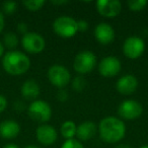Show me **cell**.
<instances>
[{
    "instance_id": "4",
    "label": "cell",
    "mask_w": 148,
    "mask_h": 148,
    "mask_svg": "<svg viewBox=\"0 0 148 148\" xmlns=\"http://www.w3.org/2000/svg\"><path fill=\"white\" fill-rule=\"evenodd\" d=\"M97 65V57L92 52L83 51L77 54L73 62L74 70L79 74H86L92 71Z\"/></svg>"
},
{
    "instance_id": "28",
    "label": "cell",
    "mask_w": 148,
    "mask_h": 148,
    "mask_svg": "<svg viewBox=\"0 0 148 148\" xmlns=\"http://www.w3.org/2000/svg\"><path fill=\"white\" fill-rule=\"evenodd\" d=\"M17 31H18L19 33L23 34V35H25L27 33H29V32H27V23H18V25H17Z\"/></svg>"
},
{
    "instance_id": "21",
    "label": "cell",
    "mask_w": 148,
    "mask_h": 148,
    "mask_svg": "<svg viewBox=\"0 0 148 148\" xmlns=\"http://www.w3.org/2000/svg\"><path fill=\"white\" fill-rule=\"evenodd\" d=\"M146 5H147L146 0H130L128 1V6L132 11H140L145 8Z\"/></svg>"
},
{
    "instance_id": "25",
    "label": "cell",
    "mask_w": 148,
    "mask_h": 148,
    "mask_svg": "<svg viewBox=\"0 0 148 148\" xmlns=\"http://www.w3.org/2000/svg\"><path fill=\"white\" fill-rule=\"evenodd\" d=\"M87 29H88V23H87L86 21L81 19V21H77V29H78V32H85L87 31Z\"/></svg>"
},
{
    "instance_id": "12",
    "label": "cell",
    "mask_w": 148,
    "mask_h": 148,
    "mask_svg": "<svg viewBox=\"0 0 148 148\" xmlns=\"http://www.w3.org/2000/svg\"><path fill=\"white\" fill-rule=\"evenodd\" d=\"M95 37L99 43L103 45H108L115 40V31L109 23H99L95 27Z\"/></svg>"
},
{
    "instance_id": "17",
    "label": "cell",
    "mask_w": 148,
    "mask_h": 148,
    "mask_svg": "<svg viewBox=\"0 0 148 148\" xmlns=\"http://www.w3.org/2000/svg\"><path fill=\"white\" fill-rule=\"evenodd\" d=\"M21 92L25 99L34 101L40 95V86L35 80L29 79L21 85Z\"/></svg>"
},
{
    "instance_id": "10",
    "label": "cell",
    "mask_w": 148,
    "mask_h": 148,
    "mask_svg": "<svg viewBox=\"0 0 148 148\" xmlns=\"http://www.w3.org/2000/svg\"><path fill=\"white\" fill-rule=\"evenodd\" d=\"M121 71V62L114 56L103 58L99 64V72L105 77H114Z\"/></svg>"
},
{
    "instance_id": "9",
    "label": "cell",
    "mask_w": 148,
    "mask_h": 148,
    "mask_svg": "<svg viewBox=\"0 0 148 148\" xmlns=\"http://www.w3.org/2000/svg\"><path fill=\"white\" fill-rule=\"evenodd\" d=\"M142 112H143V108H142L141 103L133 101V99L124 101L119 106V109H118L119 115L126 120L137 119L141 116Z\"/></svg>"
},
{
    "instance_id": "14",
    "label": "cell",
    "mask_w": 148,
    "mask_h": 148,
    "mask_svg": "<svg viewBox=\"0 0 148 148\" xmlns=\"http://www.w3.org/2000/svg\"><path fill=\"white\" fill-rule=\"evenodd\" d=\"M138 87V80L133 75H125L118 80L116 88L120 93L125 95H132Z\"/></svg>"
},
{
    "instance_id": "27",
    "label": "cell",
    "mask_w": 148,
    "mask_h": 148,
    "mask_svg": "<svg viewBox=\"0 0 148 148\" xmlns=\"http://www.w3.org/2000/svg\"><path fill=\"white\" fill-rule=\"evenodd\" d=\"M57 99H58V101H67V99H68L67 92H66L65 90H63V89H60V90L58 91V93H57Z\"/></svg>"
},
{
    "instance_id": "1",
    "label": "cell",
    "mask_w": 148,
    "mask_h": 148,
    "mask_svg": "<svg viewBox=\"0 0 148 148\" xmlns=\"http://www.w3.org/2000/svg\"><path fill=\"white\" fill-rule=\"evenodd\" d=\"M99 131L101 138L108 143H117L126 133V126L122 120L116 117H107L99 123Z\"/></svg>"
},
{
    "instance_id": "2",
    "label": "cell",
    "mask_w": 148,
    "mask_h": 148,
    "mask_svg": "<svg viewBox=\"0 0 148 148\" xmlns=\"http://www.w3.org/2000/svg\"><path fill=\"white\" fill-rule=\"evenodd\" d=\"M2 66L10 75H21L31 67V60L19 51H9L3 56Z\"/></svg>"
},
{
    "instance_id": "19",
    "label": "cell",
    "mask_w": 148,
    "mask_h": 148,
    "mask_svg": "<svg viewBox=\"0 0 148 148\" xmlns=\"http://www.w3.org/2000/svg\"><path fill=\"white\" fill-rule=\"evenodd\" d=\"M3 43H4L5 47L8 48V49H14L18 45V38L14 33L9 32V33H6L4 35Z\"/></svg>"
},
{
    "instance_id": "8",
    "label": "cell",
    "mask_w": 148,
    "mask_h": 148,
    "mask_svg": "<svg viewBox=\"0 0 148 148\" xmlns=\"http://www.w3.org/2000/svg\"><path fill=\"white\" fill-rule=\"evenodd\" d=\"M145 50L144 41L139 37H129L123 45V52L129 59H138Z\"/></svg>"
},
{
    "instance_id": "30",
    "label": "cell",
    "mask_w": 148,
    "mask_h": 148,
    "mask_svg": "<svg viewBox=\"0 0 148 148\" xmlns=\"http://www.w3.org/2000/svg\"><path fill=\"white\" fill-rule=\"evenodd\" d=\"M2 148H18V146H17L16 144L9 143V144H6V145H4Z\"/></svg>"
},
{
    "instance_id": "35",
    "label": "cell",
    "mask_w": 148,
    "mask_h": 148,
    "mask_svg": "<svg viewBox=\"0 0 148 148\" xmlns=\"http://www.w3.org/2000/svg\"><path fill=\"white\" fill-rule=\"evenodd\" d=\"M140 148H148V145H144V146H142V147H140Z\"/></svg>"
},
{
    "instance_id": "7",
    "label": "cell",
    "mask_w": 148,
    "mask_h": 148,
    "mask_svg": "<svg viewBox=\"0 0 148 148\" xmlns=\"http://www.w3.org/2000/svg\"><path fill=\"white\" fill-rule=\"evenodd\" d=\"M21 45L23 49L31 54L41 53L45 49V40L37 33H27L23 36Z\"/></svg>"
},
{
    "instance_id": "15",
    "label": "cell",
    "mask_w": 148,
    "mask_h": 148,
    "mask_svg": "<svg viewBox=\"0 0 148 148\" xmlns=\"http://www.w3.org/2000/svg\"><path fill=\"white\" fill-rule=\"evenodd\" d=\"M21 132V126L13 120H5L0 123V136L4 139H13Z\"/></svg>"
},
{
    "instance_id": "29",
    "label": "cell",
    "mask_w": 148,
    "mask_h": 148,
    "mask_svg": "<svg viewBox=\"0 0 148 148\" xmlns=\"http://www.w3.org/2000/svg\"><path fill=\"white\" fill-rule=\"evenodd\" d=\"M4 25H5L4 15H3V13L0 11V34L2 33L3 29H4Z\"/></svg>"
},
{
    "instance_id": "3",
    "label": "cell",
    "mask_w": 148,
    "mask_h": 148,
    "mask_svg": "<svg viewBox=\"0 0 148 148\" xmlns=\"http://www.w3.org/2000/svg\"><path fill=\"white\" fill-rule=\"evenodd\" d=\"M53 29L59 37L72 38L78 32L77 29V21L69 16H60L55 19L53 23Z\"/></svg>"
},
{
    "instance_id": "22",
    "label": "cell",
    "mask_w": 148,
    "mask_h": 148,
    "mask_svg": "<svg viewBox=\"0 0 148 148\" xmlns=\"http://www.w3.org/2000/svg\"><path fill=\"white\" fill-rule=\"evenodd\" d=\"M85 85H86V81L81 76L75 77L72 81V87L76 91H82L85 88Z\"/></svg>"
},
{
    "instance_id": "33",
    "label": "cell",
    "mask_w": 148,
    "mask_h": 148,
    "mask_svg": "<svg viewBox=\"0 0 148 148\" xmlns=\"http://www.w3.org/2000/svg\"><path fill=\"white\" fill-rule=\"evenodd\" d=\"M116 148H131L129 145H125V144H122V145H119V146H117Z\"/></svg>"
},
{
    "instance_id": "6",
    "label": "cell",
    "mask_w": 148,
    "mask_h": 148,
    "mask_svg": "<svg viewBox=\"0 0 148 148\" xmlns=\"http://www.w3.org/2000/svg\"><path fill=\"white\" fill-rule=\"evenodd\" d=\"M48 78L53 85L62 88L69 83L71 76L67 68L61 65H54L48 70Z\"/></svg>"
},
{
    "instance_id": "20",
    "label": "cell",
    "mask_w": 148,
    "mask_h": 148,
    "mask_svg": "<svg viewBox=\"0 0 148 148\" xmlns=\"http://www.w3.org/2000/svg\"><path fill=\"white\" fill-rule=\"evenodd\" d=\"M23 4L27 9L31 11H38L44 6L45 1L44 0H27V1H23Z\"/></svg>"
},
{
    "instance_id": "5",
    "label": "cell",
    "mask_w": 148,
    "mask_h": 148,
    "mask_svg": "<svg viewBox=\"0 0 148 148\" xmlns=\"http://www.w3.org/2000/svg\"><path fill=\"white\" fill-rule=\"evenodd\" d=\"M29 116L39 123L48 122L52 117V109L44 101H34L29 107Z\"/></svg>"
},
{
    "instance_id": "23",
    "label": "cell",
    "mask_w": 148,
    "mask_h": 148,
    "mask_svg": "<svg viewBox=\"0 0 148 148\" xmlns=\"http://www.w3.org/2000/svg\"><path fill=\"white\" fill-rule=\"evenodd\" d=\"M17 4L14 1H5L2 4V8L6 14H12L15 10H16Z\"/></svg>"
},
{
    "instance_id": "18",
    "label": "cell",
    "mask_w": 148,
    "mask_h": 148,
    "mask_svg": "<svg viewBox=\"0 0 148 148\" xmlns=\"http://www.w3.org/2000/svg\"><path fill=\"white\" fill-rule=\"evenodd\" d=\"M76 125L72 121H66L61 126V134L66 140L73 139V137L76 135Z\"/></svg>"
},
{
    "instance_id": "11",
    "label": "cell",
    "mask_w": 148,
    "mask_h": 148,
    "mask_svg": "<svg viewBox=\"0 0 148 148\" xmlns=\"http://www.w3.org/2000/svg\"><path fill=\"white\" fill-rule=\"evenodd\" d=\"M97 9L101 15L113 18L121 12L122 4L118 0H99L97 2Z\"/></svg>"
},
{
    "instance_id": "34",
    "label": "cell",
    "mask_w": 148,
    "mask_h": 148,
    "mask_svg": "<svg viewBox=\"0 0 148 148\" xmlns=\"http://www.w3.org/2000/svg\"><path fill=\"white\" fill-rule=\"evenodd\" d=\"M25 148H40V147H37V146H35V145H27V146H25Z\"/></svg>"
},
{
    "instance_id": "31",
    "label": "cell",
    "mask_w": 148,
    "mask_h": 148,
    "mask_svg": "<svg viewBox=\"0 0 148 148\" xmlns=\"http://www.w3.org/2000/svg\"><path fill=\"white\" fill-rule=\"evenodd\" d=\"M3 53H4V45H3V44L0 42V58L2 57Z\"/></svg>"
},
{
    "instance_id": "16",
    "label": "cell",
    "mask_w": 148,
    "mask_h": 148,
    "mask_svg": "<svg viewBox=\"0 0 148 148\" xmlns=\"http://www.w3.org/2000/svg\"><path fill=\"white\" fill-rule=\"evenodd\" d=\"M97 133V126L90 121H86L81 123L76 129V135L82 141L90 140Z\"/></svg>"
},
{
    "instance_id": "13",
    "label": "cell",
    "mask_w": 148,
    "mask_h": 148,
    "mask_svg": "<svg viewBox=\"0 0 148 148\" xmlns=\"http://www.w3.org/2000/svg\"><path fill=\"white\" fill-rule=\"evenodd\" d=\"M37 139L44 145H51L57 140L58 134L54 127L50 125H41L36 131Z\"/></svg>"
},
{
    "instance_id": "32",
    "label": "cell",
    "mask_w": 148,
    "mask_h": 148,
    "mask_svg": "<svg viewBox=\"0 0 148 148\" xmlns=\"http://www.w3.org/2000/svg\"><path fill=\"white\" fill-rule=\"evenodd\" d=\"M68 1H52V3L53 4H65V3H67Z\"/></svg>"
},
{
    "instance_id": "26",
    "label": "cell",
    "mask_w": 148,
    "mask_h": 148,
    "mask_svg": "<svg viewBox=\"0 0 148 148\" xmlns=\"http://www.w3.org/2000/svg\"><path fill=\"white\" fill-rule=\"evenodd\" d=\"M7 108V99L3 95H0V114L5 111Z\"/></svg>"
},
{
    "instance_id": "24",
    "label": "cell",
    "mask_w": 148,
    "mask_h": 148,
    "mask_svg": "<svg viewBox=\"0 0 148 148\" xmlns=\"http://www.w3.org/2000/svg\"><path fill=\"white\" fill-rule=\"evenodd\" d=\"M61 148H83V146H82V144L79 141H77V140L69 139L64 142Z\"/></svg>"
}]
</instances>
